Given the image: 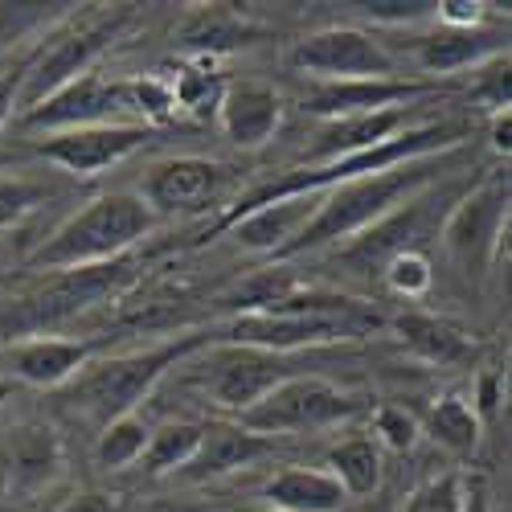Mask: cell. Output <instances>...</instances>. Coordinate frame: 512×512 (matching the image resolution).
Segmentation results:
<instances>
[{
	"mask_svg": "<svg viewBox=\"0 0 512 512\" xmlns=\"http://www.w3.org/2000/svg\"><path fill=\"white\" fill-rule=\"evenodd\" d=\"M156 230V213L136 197V193H103L87 201L78 213L41 242L33 254V267L46 271H87V267H107L123 259L136 242H144Z\"/></svg>",
	"mask_w": 512,
	"mask_h": 512,
	"instance_id": "5b68a950",
	"label": "cell"
},
{
	"mask_svg": "<svg viewBox=\"0 0 512 512\" xmlns=\"http://www.w3.org/2000/svg\"><path fill=\"white\" fill-rule=\"evenodd\" d=\"M504 230H508V177H492L455 205V213L443 226V242L467 275L472 271L484 275V267L500 254Z\"/></svg>",
	"mask_w": 512,
	"mask_h": 512,
	"instance_id": "8fae6325",
	"label": "cell"
},
{
	"mask_svg": "<svg viewBox=\"0 0 512 512\" xmlns=\"http://www.w3.org/2000/svg\"><path fill=\"white\" fill-rule=\"evenodd\" d=\"M177 111L173 87L160 78H103L82 74L46 103L25 111L29 132H70V127H103V123H136L152 127Z\"/></svg>",
	"mask_w": 512,
	"mask_h": 512,
	"instance_id": "3957f363",
	"label": "cell"
},
{
	"mask_svg": "<svg viewBox=\"0 0 512 512\" xmlns=\"http://www.w3.org/2000/svg\"><path fill=\"white\" fill-rule=\"evenodd\" d=\"M492 148L496 152H512V111H496L492 115Z\"/></svg>",
	"mask_w": 512,
	"mask_h": 512,
	"instance_id": "74e56055",
	"label": "cell"
},
{
	"mask_svg": "<svg viewBox=\"0 0 512 512\" xmlns=\"http://www.w3.org/2000/svg\"><path fill=\"white\" fill-rule=\"evenodd\" d=\"M201 443V422H164L160 431L148 435L144 451V472L148 476H168V472H185V463L193 459Z\"/></svg>",
	"mask_w": 512,
	"mask_h": 512,
	"instance_id": "484cf974",
	"label": "cell"
},
{
	"mask_svg": "<svg viewBox=\"0 0 512 512\" xmlns=\"http://www.w3.org/2000/svg\"><path fill=\"white\" fill-rule=\"evenodd\" d=\"M41 193L29 185V181H17V177H0V230L9 226H21L29 213L37 209Z\"/></svg>",
	"mask_w": 512,
	"mask_h": 512,
	"instance_id": "4dcf8cb0",
	"label": "cell"
},
{
	"mask_svg": "<svg viewBox=\"0 0 512 512\" xmlns=\"http://www.w3.org/2000/svg\"><path fill=\"white\" fill-rule=\"evenodd\" d=\"M418 111H422V103L390 107V111H373V115H353V119H332V123H324L320 132H316L304 168H316V164H332V160H349V156L373 152L377 144H386V140L410 132Z\"/></svg>",
	"mask_w": 512,
	"mask_h": 512,
	"instance_id": "5bb4252c",
	"label": "cell"
},
{
	"mask_svg": "<svg viewBox=\"0 0 512 512\" xmlns=\"http://www.w3.org/2000/svg\"><path fill=\"white\" fill-rule=\"evenodd\" d=\"M218 123L234 148H263L283 123V99L263 82H234L218 95Z\"/></svg>",
	"mask_w": 512,
	"mask_h": 512,
	"instance_id": "e0dca14e",
	"label": "cell"
},
{
	"mask_svg": "<svg viewBox=\"0 0 512 512\" xmlns=\"http://www.w3.org/2000/svg\"><path fill=\"white\" fill-rule=\"evenodd\" d=\"M209 340H213V332H181L177 340H164V345H152L140 353L87 361L62 390L82 414H91L107 426L111 418L136 414V406L168 377V369H177L185 357L201 353Z\"/></svg>",
	"mask_w": 512,
	"mask_h": 512,
	"instance_id": "8992f818",
	"label": "cell"
},
{
	"mask_svg": "<svg viewBox=\"0 0 512 512\" xmlns=\"http://www.w3.org/2000/svg\"><path fill=\"white\" fill-rule=\"evenodd\" d=\"M291 66L312 82H349V78H402L398 58L365 29H320L295 41Z\"/></svg>",
	"mask_w": 512,
	"mask_h": 512,
	"instance_id": "30bf717a",
	"label": "cell"
},
{
	"mask_svg": "<svg viewBox=\"0 0 512 512\" xmlns=\"http://www.w3.org/2000/svg\"><path fill=\"white\" fill-rule=\"evenodd\" d=\"M58 512H123L119 496H107V492H74L70 500H62Z\"/></svg>",
	"mask_w": 512,
	"mask_h": 512,
	"instance_id": "836d02e7",
	"label": "cell"
},
{
	"mask_svg": "<svg viewBox=\"0 0 512 512\" xmlns=\"http://www.w3.org/2000/svg\"><path fill=\"white\" fill-rule=\"evenodd\" d=\"M291 369L283 365L279 353H263V349H230L218 369H213V381H209V394L222 410H234L238 418L259 406L279 381H287Z\"/></svg>",
	"mask_w": 512,
	"mask_h": 512,
	"instance_id": "2e32d148",
	"label": "cell"
},
{
	"mask_svg": "<svg viewBox=\"0 0 512 512\" xmlns=\"http://www.w3.org/2000/svg\"><path fill=\"white\" fill-rule=\"evenodd\" d=\"M148 422L140 414H123V418H111L99 435V447H95V459L99 467L107 472H123V467H132L144 459L148 451Z\"/></svg>",
	"mask_w": 512,
	"mask_h": 512,
	"instance_id": "4316f807",
	"label": "cell"
},
{
	"mask_svg": "<svg viewBox=\"0 0 512 512\" xmlns=\"http://www.w3.org/2000/svg\"><path fill=\"white\" fill-rule=\"evenodd\" d=\"M386 283H390L394 295L418 300V295L431 291V283H435V267H431V259H426L422 250L410 246V250H398L394 259L386 263Z\"/></svg>",
	"mask_w": 512,
	"mask_h": 512,
	"instance_id": "f1b7e54d",
	"label": "cell"
},
{
	"mask_svg": "<svg viewBox=\"0 0 512 512\" xmlns=\"http://www.w3.org/2000/svg\"><path fill=\"white\" fill-rule=\"evenodd\" d=\"M504 54H508V37L500 29H484V25L480 29H439L431 37H422L414 50L418 66L426 74H435V82H439V74H459L472 66L480 70Z\"/></svg>",
	"mask_w": 512,
	"mask_h": 512,
	"instance_id": "ffe728a7",
	"label": "cell"
},
{
	"mask_svg": "<svg viewBox=\"0 0 512 512\" xmlns=\"http://www.w3.org/2000/svg\"><path fill=\"white\" fill-rule=\"evenodd\" d=\"M267 451H271V439L250 435L238 422H201V443L181 476L185 480H218V476L238 472V467H250Z\"/></svg>",
	"mask_w": 512,
	"mask_h": 512,
	"instance_id": "44dd1931",
	"label": "cell"
},
{
	"mask_svg": "<svg viewBox=\"0 0 512 512\" xmlns=\"http://www.w3.org/2000/svg\"><path fill=\"white\" fill-rule=\"evenodd\" d=\"M127 17H132V9H127V5L123 9H111V13H91L82 25L66 29L62 37H54L50 46L21 70V99H17V107L33 111L37 103H46L62 87H70L74 78L91 74L95 58L119 37V29L127 25Z\"/></svg>",
	"mask_w": 512,
	"mask_h": 512,
	"instance_id": "ba28073f",
	"label": "cell"
},
{
	"mask_svg": "<svg viewBox=\"0 0 512 512\" xmlns=\"http://www.w3.org/2000/svg\"><path fill=\"white\" fill-rule=\"evenodd\" d=\"M463 484H467V476H459V472H439V476H431V480H422V484L406 496L402 512H463Z\"/></svg>",
	"mask_w": 512,
	"mask_h": 512,
	"instance_id": "83f0119b",
	"label": "cell"
},
{
	"mask_svg": "<svg viewBox=\"0 0 512 512\" xmlns=\"http://www.w3.org/2000/svg\"><path fill=\"white\" fill-rule=\"evenodd\" d=\"M414 439H418V426L402 406H381L373 414V443L377 447H390V451L402 455V451L414 447Z\"/></svg>",
	"mask_w": 512,
	"mask_h": 512,
	"instance_id": "f546056e",
	"label": "cell"
},
{
	"mask_svg": "<svg viewBox=\"0 0 512 512\" xmlns=\"http://www.w3.org/2000/svg\"><path fill=\"white\" fill-rule=\"evenodd\" d=\"M66 467L62 455V439L54 426H41V422H21L5 435L0 443V472H5L9 492H41L50 488Z\"/></svg>",
	"mask_w": 512,
	"mask_h": 512,
	"instance_id": "9a60e30c",
	"label": "cell"
},
{
	"mask_svg": "<svg viewBox=\"0 0 512 512\" xmlns=\"http://www.w3.org/2000/svg\"><path fill=\"white\" fill-rule=\"evenodd\" d=\"M87 361H95L91 340L29 336V340H13L9 345V369L37 390H62Z\"/></svg>",
	"mask_w": 512,
	"mask_h": 512,
	"instance_id": "ac0fdd59",
	"label": "cell"
},
{
	"mask_svg": "<svg viewBox=\"0 0 512 512\" xmlns=\"http://www.w3.org/2000/svg\"><path fill=\"white\" fill-rule=\"evenodd\" d=\"M394 332L402 336V345L426 365H467L476 357V340L467 336L459 324H451L443 316H431V312L398 316Z\"/></svg>",
	"mask_w": 512,
	"mask_h": 512,
	"instance_id": "7402d4cb",
	"label": "cell"
},
{
	"mask_svg": "<svg viewBox=\"0 0 512 512\" xmlns=\"http://www.w3.org/2000/svg\"><path fill=\"white\" fill-rule=\"evenodd\" d=\"M361 13L386 25H418L435 17V5H426V0H369V5H361Z\"/></svg>",
	"mask_w": 512,
	"mask_h": 512,
	"instance_id": "1f68e13d",
	"label": "cell"
},
{
	"mask_svg": "<svg viewBox=\"0 0 512 512\" xmlns=\"http://www.w3.org/2000/svg\"><path fill=\"white\" fill-rule=\"evenodd\" d=\"M263 500L279 512H340L349 504L345 488L316 467H287V472L271 476L263 484Z\"/></svg>",
	"mask_w": 512,
	"mask_h": 512,
	"instance_id": "603a6c76",
	"label": "cell"
},
{
	"mask_svg": "<svg viewBox=\"0 0 512 512\" xmlns=\"http://www.w3.org/2000/svg\"><path fill=\"white\" fill-rule=\"evenodd\" d=\"M234 185V168L222 160H205V156H168L156 160L144 181H140V201L164 218H193L213 205H222V197Z\"/></svg>",
	"mask_w": 512,
	"mask_h": 512,
	"instance_id": "9c48e42d",
	"label": "cell"
},
{
	"mask_svg": "<svg viewBox=\"0 0 512 512\" xmlns=\"http://www.w3.org/2000/svg\"><path fill=\"white\" fill-rule=\"evenodd\" d=\"M467 140V123H451V119H439V123H414L410 132L377 144L373 152H361V156H349V160H332V164H316V168H291L287 177L254 189L246 197H238L226 213L218 230H226L238 213L254 209V205H267V201H283V197H312V193H324L332 185H345V181H357V177H373V173H386V168H398V164H410V160H426V156H443L451 148H459Z\"/></svg>",
	"mask_w": 512,
	"mask_h": 512,
	"instance_id": "277c9868",
	"label": "cell"
},
{
	"mask_svg": "<svg viewBox=\"0 0 512 512\" xmlns=\"http://www.w3.org/2000/svg\"><path fill=\"white\" fill-rule=\"evenodd\" d=\"M381 328V316L365 308L361 300L332 291H295L279 300L267 312H246L234 316L218 340L230 349H263V353H295V349H316V345H336V340H357Z\"/></svg>",
	"mask_w": 512,
	"mask_h": 512,
	"instance_id": "6da1fadb",
	"label": "cell"
},
{
	"mask_svg": "<svg viewBox=\"0 0 512 512\" xmlns=\"http://www.w3.org/2000/svg\"><path fill=\"white\" fill-rule=\"evenodd\" d=\"M152 140V127L136 123H103V127H70V132H46L33 148L54 160L70 177H99L107 168L123 164Z\"/></svg>",
	"mask_w": 512,
	"mask_h": 512,
	"instance_id": "4fadbf2b",
	"label": "cell"
},
{
	"mask_svg": "<svg viewBox=\"0 0 512 512\" xmlns=\"http://www.w3.org/2000/svg\"><path fill=\"white\" fill-rule=\"evenodd\" d=\"M242 512H279V508H267V504H250V508H242Z\"/></svg>",
	"mask_w": 512,
	"mask_h": 512,
	"instance_id": "f35d334b",
	"label": "cell"
},
{
	"mask_svg": "<svg viewBox=\"0 0 512 512\" xmlns=\"http://www.w3.org/2000/svg\"><path fill=\"white\" fill-rule=\"evenodd\" d=\"M140 512H226V508L201 504V500H156V504H144Z\"/></svg>",
	"mask_w": 512,
	"mask_h": 512,
	"instance_id": "d590c367",
	"label": "cell"
},
{
	"mask_svg": "<svg viewBox=\"0 0 512 512\" xmlns=\"http://www.w3.org/2000/svg\"><path fill=\"white\" fill-rule=\"evenodd\" d=\"M316 209V193L312 197H283V201H267V205H254L246 213L226 226L234 234V242L242 250H254V254H279L287 250V242L300 234Z\"/></svg>",
	"mask_w": 512,
	"mask_h": 512,
	"instance_id": "d6986e66",
	"label": "cell"
},
{
	"mask_svg": "<svg viewBox=\"0 0 512 512\" xmlns=\"http://www.w3.org/2000/svg\"><path fill=\"white\" fill-rule=\"evenodd\" d=\"M17 99H21V70L13 74H0V127L9 123V115L17 111Z\"/></svg>",
	"mask_w": 512,
	"mask_h": 512,
	"instance_id": "e575fe53",
	"label": "cell"
},
{
	"mask_svg": "<svg viewBox=\"0 0 512 512\" xmlns=\"http://www.w3.org/2000/svg\"><path fill=\"white\" fill-rule=\"evenodd\" d=\"M426 435L455 455H467V451L480 447V414L467 398L443 394L431 406V414H426Z\"/></svg>",
	"mask_w": 512,
	"mask_h": 512,
	"instance_id": "d4e9b609",
	"label": "cell"
},
{
	"mask_svg": "<svg viewBox=\"0 0 512 512\" xmlns=\"http://www.w3.org/2000/svg\"><path fill=\"white\" fill-rule=\"evenodd\" d=\"M361 414V398L345 394L340 386L324 377H312V373H291L287 381L259 402L250 406L238 426H246L250 435H263V439H275V435H308V431H328V426H340V422H353Z\"/></svg>",
	"mask_w": 512,
	"mask_h": 512,
	"instance_id": "52a82bcc",
	"label": "cell"
},
{
	"mask_svg": "<svg viewBox=\"0 0 512 512\" xmlns=\"http://www.w3.org/2000/svg\"><path fill=\"white\" fill-rule=\"evenodd\" d=\"M435 181V160H410L398 168H386V173L373 177H357L345 185H332L324 193H316V209L308 226L287 242V250L279 259H291V254H312L320 246L357 238L365 230H373L377 222H386L394 209H402L406 201H414L418 189H426Z\"/></svg>",
	"mask_w": 512,
	"mask_h": 512,
	"instance_id": "7a4b0ae2",
	"label": "cell"
},
{
	"mask_svg": "<svg viewBox=\"0 0 512 512\" xmlns=\"http://www.w3.org/2000/svg\"><path fill=\"white\" fill-rule=\"evenodd\" d=\"M328 476L345 496H373L381 488V447L365 435H353L328 451Z\"/></svg>",
	"mask_w": 512,
	"mask_h": 512,
	"instance_id": "cb8c5ba5",
	"label": "cell"
},
{
	"mask_svg": "<svg viewBox=\"0 0 512 512\" xmlns=\"http://www.w3.org/2000/svg\"><path fill=\"white\" fill-rule=\"evenodd\" d=\"M463 512H492V500H488V488L480 476L463 484Z\"/></svg>",
	"mask_w": 512,
	"mask_h": 512,
	"instance_id": "8d00e7d4",
	"label": "cell"
},
{
	"mask_svg": "<svg viewBox=\"0 0 512 512\" xmlns=\"http://www.w3.org/2000/svg\"><path fill=\"white\" fill-rule=\"evenodd\" d=\"M443 87L435 78H349V82H312L304 91V111L332 123V119H353L373 115L390 107L426 103Z\"/></svg>",
	"mask_w": 512,
	"mask_h": 512,
	"instance_id": "7c38bea8",
	"label": "cell"
},
{
	"mask_svg": "<svg viewBox=\"0 0 512 512\" xmlns=\"http://www.w3.org/2000/svg\"><path fill=\"white\" fill-rule=\"evenodd\" d=\"M484 9L480 0H439L435 5V17L443 29H480L484 25Z\"/></svg>",
	"mask_w": 512,
	"mask_h": 512,
	"instance_id": "d6a6232c",
	"label": "cell"
}]
</instances>
